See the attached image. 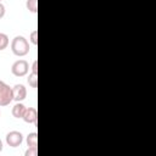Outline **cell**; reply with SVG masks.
Instances as JSON below:
<instances>
[{
  "label": "cell",
  "instance_id": "15",
  "mask_svg": "<svg viewBox=\"0 0 156 156\" xmlns=\"http://www.w3.org/2000/svg\"><path fill=\"white\" fill-rule=\"evenodd\" d=\"M5 16V6L0 2V18H2Z\"/></svg>",
  "mask_w": 156,
  "mask_h": 156
},
{
  "label": "cell",
  "instance_id": "4",
  "mask_svg": "<svg viewBox=\"0 0 156 156\" xmlns=\"http://www.w3.org/2000/svg\"><path fill=\"white\" fill-rule=\"evenodd\" d=\"M12 93H13V100L20 102L23 101L27 96V89L23 84H16L12 87Z\"/></svg>",
  "mask_w": 156,
  "mask_h": 156
},
{
  "label": "cell",
  "instance_id": "8",
  "mask_svg": "<svg viewBox=\"0 0 156 156\" xmlns=\"http://www.w3.org/2000/svg\"><path fill=\"white\" fill-rule=\"evenodd\" d=\"M26 141H27L28 146H38V134H37V132L29 133L26 138Z\"/></svg>",
  "mask_w": 156,
  "mask_h": 156
},
{
  "label": "cell",
  "instance_id": "10",
  "mask_svg": "<svg viewBox=\"0 0 156 156\" xmlns=\"http://www.w3.org/2000/svg\"><path fill=\"white\" fill-rule=\"evenodd\" d=\"M10 40H9V37L5 34V33H1L0 32V51L1 50H5L9 45Z\"/></svg>",
  "mask_w": 156,
  "mask_h": 156
},
{
  "label": "cell",
  "instance_id": "6",
  "mask_svg": "<svg viewBox=\"0 0 156 156\" xmlns=\"http://www.w3.org/2000/svg\"><path fill=\"white\" fill-rule=\"evenodd\" d=\"M22 119L26 122V123H37V119H38V112H37V108L34 107H27L26 108V112L22 117Z\"/></svg>",
  "mask_w": 156,
  "mask_h": 156
},
{
  "label": "cell",
  "instance_id": "5",
  "mask_svg": "<svg viewBox=\"0 0 156 156\" xmlns=\"http://www.w3.org/2000/svg\"><path fill=\"white\" fill-rule=\"evenodd\" d=\"M13 100V93H12V88H10V85H5L1 95H0V106H7L11 101Z\"/></svg>",
  "mask_w": 156,
  "mask_h": 156
},
{
  "label": "cell",
  "instance_id": "14",
  "mask_svg": "<svg viewBox=\"0 0 156 156\" xmlns=\"http://www.w3.org/2000/svg\"><path fill=\"white\" fill-rule=\"evenodd\" d=\"M32 73H37L38 74V61L34 60L33 65H32Z\"/></svg>",
  "mask_w": 156,
  "mask_h": 156
},
{
  "label": "cell",
  "instance_id": "2",
  "mask_svg": "<svg viewBox=\"0 0 156 156\" xmlns=\"http://www.w3.org/2000/svg\"><path fill=\"white\" fill-rule=\"evenodd\" d=\"M28 71H29V65L26 60H17L11 66V72L16 77H23L28 73Z\"/></svg>",
  "mask_w": 156,
  "mask_h": 156
},
{
  "label": "cell",
  "instance_id": "18",
  "mask_svg": "<svg viewBox=\"0 0 156 156\" xmlns=\"http://www.w3.org/2000/svg\"><path fill=\"white\" fill-rule=\"evenodd\" d=\"M0 116H1V112H0Z\"/></svg>",
  "mask_w": 156,
  "mask_h": 156
},
{
  "label": "cell",
  "instance_id": "12",
  "mask_svg": "<svg viewBox=\"0 0 156 156\" xmlns=\"http://www.w3.org/2000/svg\"><path fill=\"white\" fill-rule=\"evenodd\" d=\"M38 155V146H28L24 156H37Z\"/></svg>",
  "mask_w": 156,
  "mask_h": 156
},
{
  "label": "cell",
  "instance_id": "17",
  "mask_svg": "<svg viewBox=\"0 0 156 156\" xmlns=\"http://www.w3.org/2000/svg\"><path fill=\"white\" fill-rule=\"evenodd\" d=\"M2 151V141H1V139H0V152Z\"/></svg>",
  "mask_w": 156,
  "mask_h": 156
},
{
  "label": "cell",
  "instance_id": "3",
  "mask_svg": "<svg viewBox=\"0 0 156 156\" xmlns=\"http://www.w3.org/2000/svg\"><path fill=\"white\" fill-rule=\"evenodd\" d=\"M22 141H23V135L18 130H11L6 134V144L9 146L17 147L22 144Z\"/></svg>",
  "mask_w": 156,
  "mask_h": 156
},
{
  "label": "cell",
  "instance_id": "7",
  "mask_svg": "<svg viewBox=\"0 0 156 156\" xmlns=\"http://www.w3.org/2000/svg\"><path fill=\"white\" fill-rule=\"evenodd\" d=\"M26 106L20 101V102H17L13 107H12V116L15 117V118H22L23 117V115H24V112H26Z\"/></svg>",
  "mask_w": 156,
  "mask_h": 156
},
{
  "label": "cell",
  "instance_id": "16",
  "mask_svg": "<svg viewBox=\"0 0 156 156\" xmlns=\"http://www.w3.org/2000/svg\"><path fill=\"white\" fill-rule=\"evenodd\" d=\"M5 85H6V83L2 82V80H0V95H1V93H2V90H4V88H5Z\"/></svg>",
  "mask_w": 156,
  "mask_h": 156
},
{
  "label": "cell",
  "instance_id": "19",
  "mask_svg": "<svg viewBox=\"0 0 156 156\" xmlns=\"http://www.w3.org/2000/svg\"><path fill=\"white\" fill-rule=\"evenodd\" d=\"M0 2H1V0H0Z\"/></svg>",
  "mask_w": 156,
  "mask_h": 156
},
{
  "label": "cell",
  "instance_id": "13",
  "mask_svg": "<svg viewBox=\"0 0 156 156\" xmlns=\"http://www.w3.org/2000/svg\"><path fill=\"white\" fill-rule=\"evenodd\" d=\"M29 40H30V43H32L33 45H38V30H37V29H34V30L30 33Z\"/></svg>",
  "mask_w": 156,
  "mask_h": 156
},
{
  "label": "cell",
  "instance_id": "9",
  "mask_svg": "<svg viewBox=\"0 0 156 156\" xmlns=\"http://www.w3.org/2000/svg\"><path fill=\"white\" fill-rule=\"evenodd\" d=\"M26 7L29 12L37 13L38 12V0H27L26 1Z\"/></svg>",
  "mask_w": 156,
  "mask_h": 156
},
{
  "label": "cell",
  "instance_id": "1",
  "mask_svg": "<svg viewBox=\"0 0 156 156\" xmlns=\"http://www.w3.org/2000/svg\"><path fill=\"white\" fill-rule=\"evenodd\" d=\"M11 50L16 56H26L29 52V43L23 35H16L11 41Z\"/></svg>",
  "mask_w": 156,
  "mask_h": 156
},
{
  "label": "cell",
  "instance_id": "11",
  "mask_svg": "<svg viewBox=\"0 0 156 156\" xmlns=\"http://www.w3.org/2000/svg\"><path fill=\"white\" fill-rule=\"evenodd\" d=\"M27 80H28L29 87H32V88H37L38 87V74L37 73H30L28 76Z\"/></svg>",
  "mask_w": 156,
  "mask_h": 156
}]
</instances>
